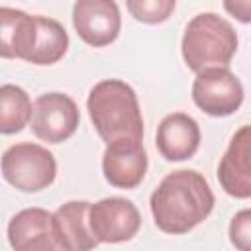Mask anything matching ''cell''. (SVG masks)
Instances as JSON below:
<instances>
[{
    "label": "cell",
    "instance_id": "obj_9",
    "mask_svg": "<svg viewBox=\"0 0 251 251\" xmlns=\"http://www.w3.org/2000/svg\"><path fill=\"white\" fill-rule=\"evenodd\" d=\"M102 173L110 186L131 190L141 184L147 173V153L141 139H118L106 145Z\"/></svg>",
    "mask_w": 251,
    "mask_h": 251
},
{
    "label": "cell",
    "instance_id": "obj_1",
    "mask_svg": "<svg viewBox=\"0 0 251 251\" xmlns=\"http://www.w3.org/2000/svg\"><path fill=\"white\" fill-rule=\"evenodd\" d=\"M216 198L208 180L190 169L169 173L149 200L155 226L171 235L194 229L210 216Z\"/></svg>",
    "mask_w": 251,
    "mask_h": 251
},
{
    "label": "cell",
    "instance_id": "obj_18",
    "mask_svg": "<svg viewBox=\"0 0 251 251\" xmlns=\"http://www.w3.org/2000/svg\"><path fill=\"white\" fill-rule=\"evenodd\" d=\"M229 241L239 251H251V208L239 210L229 222Z\"/></svg>",
    "mask_w": 251,
    "mask_h": 251
},
{
    "label": "cell",
    "instance_id": "obj_8",
    "mask_svg": "<svg viewBox=\"0 0 251 251\" xmlns=\"http://www.w3.org/2000/svg\"><path fill=\"white\" fill-rule=\"evenodd\" d=\"M73 25L90 47H106L120 35V8L116 0H76L73 6Z\"/></svg>",
    "mask_w": 251,
    "mask_h": 251
},
{
    "label": "cell",
    "instance_id": "obj_13",
    "mask_svg": "<svg viewBox=\"0 0 251 251\" xmlns=\"http://www.w3.org/2000/svg\"><path fill=\"white\" fill-rule=\"evenodd\" d=\"M88 212H90V202L86 200H73L55 210L53 227L59 249L88 251L100 243L92 233Z\"/></svg>",
    "mask_w": 251,
    "mask_h": 251
},
{
    "label": "cell",
    "instance_id": "obj_7",
    "mask_svg": "<svg viewBox=\"0 0 251 251\" xmlns=\"http://www.w3.org/2000/svg\"><path fill=\"white\" fill-rule=\"evenodd\" d=\"M92 233L100 243L129 241L141 227V214L127 198L110 196L90 204L88 212Z\"/></svg>",
    "mask_w": 251,
    "mask_h": 251
},
{
    "label": "cell",
    "instance_id": "obj_4",
    "mask_svg": "<svg viewBox=\"0 0 251 251\" xmlns=\"http://www.w3.org/2000/svg\"><path fill=\"white\" fill-rule=\"evenodd\" d=\"M2 176L20 192H39L53 184L57 161L43 145L16 143L2 155Z\"/></svg>",
    "mask_w": 251,
    "mask_h": 251
},
{
    "label": "cell",
    "instance_id": "obj_16",
    "mask_svg": "<svg viewBox=\"0 0 251 251\" xmlns=\"http://www.w3.org/2000/svg\"><path fill=\"white\" fill-rule=\"evenodd\" d=\"M33 114V104L27 92L16 84L0 86V131L4 135H12L22 131Z\"/></svg>",
    "mask_w": 251,
    "mask_h": 251
},
{
    "label": "cell",
    "instance_id": "obj_17",
    "mask_svg": "<svg viewBox=\"0 0 251 251\" xmlns=\"http://www.w3.org/2000/svg\"><path fill=\"white\" fill-rule=\"evenodd\" d=\"M127 12L141 24H163L167 22L176 6V0H126Z\"/></svg>",
    "mask_w": 251,
    "mask_h": 251
},
{
    "label": "cell",
    "instance_id": "obj_5",
    "mask_svg": "<svg viewBox=\"0 0 251 251\" xmlns=\"http://www.w3.org/2000/svg\"><path fill=\"white\" fill-rule=\"evenodd\" d=\"M243 84L227 67H210L196 73L192 84L194 104L208 116H231L243 104Z\"/></svg>",
    "mask_w": 251,
    "mask_h": 251
},
{
    "label": "cell",
    "instance_id": "obj_19",
    "mask_svg": "<svg viewBox=\"0 0 251 251\" xmlns=\"http://www.w3.org/2000/svg\"><path fill=\"white\" fill-rule=\"evenodd\" d=\"M224 10L241 24H251V0H224Z\"/></svg>",
    "mask_w": 251,
    "mask_h": 251
},
{
    "label": "cell",
    "instance_id": "obj_15",
    "mask_svg": "<svg viewBox=\"0 0 251 251\" xmlns=\"http://www.w3.org/2000/svg\"><path fill=\"white\" fill-rule=\"evenodd\" d=\"M37 22V37L33 51L27 63L33 65H55L61 61L69 49V35L67 29L53 18L35 16Z\"/></svg>",
    "mask_w": 251,
    "mask_h": 251
},
{
    "label": "cell",
    "instance_id": "obj_2",
    "mask_svg": "<svg viewBox=\"0 0 251 251\" xmlns=\"http://www.w3.org/2000/svg\"><path fill=\"white\" fill-rule=\"evenodd\" d=\"M86 110L106 145L118 139L143 141V116L137 94L127 82L120 78L96 82L88 94Z\"/></svg>",
    "mask_w": 251,
    "mask_h": 251
},
{
    "label": "cell",
    "instance_id": "obj_3",
    "mask_svg": "<svg viewBox=\"0 0 251 251\" xmlns=\"http://www.w3.org/2000/svg\"><path fill=\"white\" fill-rule=\"evenodd\" d=\"M180 51L186 67L194 73L210 67H227L237 51V33L222 16L212 12L198 14L186 24Z\"/></svg>",
    "mask_w": 251,
    "mask_h": 251
},
{
    "label": "cell",
    "instance_id": "obj_10",
    "mask_svg": "<svg viewBox=\"0 0 251 251\" xmlns=\"http://www.w3.org/2000/svg\"><path fill=\"white\" fill-rule=\"evenodd\" d=\"M218 180L226 194L251 198V126L239 127L218 165Z\"/></svg>",
    "mask_w": 251,
    "mask_h": 251
},
{
    "label": "cell",
    "instance_id": "obj_12",
    "mask_svg": "<svg viewBox=\"0 0 251 251\" xmlns=\"http://www.w3.org/2000/svg\"><path fill=\"white\" fill-rule=\"evenodd\" d=\"M200 127L198 122L184 114L175 112L161 120L155 135L157 151L167 161H186L200 147Z\"/></svg>",
    "mask_w": 251,
    "mask_h": 251
},
{
    "label": "cell",
    "instance_id": "obj_11",
    "mask_svg": "<svg viewBox=\"0 0 251 251\" xmlns=\"http://www.w3.org/2000/svg\"><path fill=\"white\" fill-rule=\"evenodd\" d=\"M8 241L16 251L59 249L53 227V214L43 208H25L8 224Z\"/></svg>",
    "mask_w": 251,
    "mask_h": 251
},
{
    "label": "cell",
    "instance_id": "obj_6",
    "mask_svg": "<svg viewBox=\"0 0 251 251\" xmlns=\"http://www.w3.org/2000/svg\"><path fill=\"white\" fill-rule=\"evenodd\" d=\"M80 112L76 102L63 92L41 94L33 102L31 131L45 143H63L78 127Z\"/></svg>",
    "mask_w": 251,
    "mask_h": 251
},
{
    "label": "cell",
    "instance_id": "obj_14",
    "mask_svg": "<svg viewBox=\"0 0 251 251\" xmlns=\"http://www.w3.org/2000/svg\"><path fill=\"white\" fill-rule=\"evenodd\" d=\"M37 37L35 16H27L22 10L2 6L0 8V55L4 59L27 61Z\"/></svg>",
    "mask_w": 251,
    "mask_h": 251
}]
</instances>
